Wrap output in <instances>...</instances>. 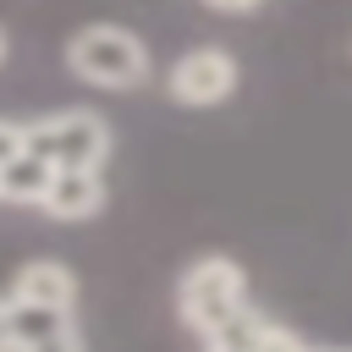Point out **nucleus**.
Segmentation results:
<instances>
[{
  "instance_id": "nucleus-1",
  "label": "nucleus",
  "mask_w": 352,
  "mask_h": 352,
  "mask_svg": "<svg viewBox=\"0 0 352 352\" xmlns=\"http://www.w3.org/2000/svg\"><path fill=\"white\" fill-rule=\"evenodd\" d=\"M66 72L88 88H143L148 82V44L121 22H88L66 38Z\"/></svg>"
},
{
  "instance_id": "nucleus-2",
  "label": "nucleus",
  "mask_w": 352,
  "mask_h": 352,
  "mask_svg": "<svg viewBox=\"0 0 352 352\" xmlns=\"http://www.w3.org/2000/svg\"><path fill=\"white\" fill-rule=\"evenodd\" d=\"M236 308H248V275H242L236 258L204 253V258H192L182 270V280H176V314H182L187 330H198L209 341Z\"/></svg>"
},
{
  "instance_id": "nucleus-3",
  "label": "nucleus",
  "mask_w": 352,
  "mask_h": 352,
  "mask_svg": "<svg viewBox=\"0 0 352 352\" xmlns=\"http://www.w3.org/2000/svg\"><path fill=\"white\" fill-rule=\"evenodd\" d=\"M28 143L55 165H94V170H104V160L116 148L110 121L99 110H82V104H66V110L28 121Z\"/></svg>"
},
{
  "instance_id": "nucleus-4",
  "label": "nucleus",
  "mask_w": 352,
  "mask_h": 352,
  "mask_svg": "<svg viewBox=\"0 0 352 352\" xmlns=\"http://www.w3.org/2000/svg\"><path fill=\"white\" fill-rule=\"evenodd\" d=\"M236 77H242V66H236L231 50L198 44V50H187V55L170 60L165 94H170L176 104H187V110H209V104H226V99L236 94Z\"/></svg>"
},
{
  "instance_id": "nucleus-5",
  "label": "nucleus",
  "mask_w": 352,
  "mask_h": 352,
  "mask_svg": "<svg viewBox=\"0 0 352 352\" xmlns=\"http://www.w3.org/2000/svg\"><path fill=\"white\" fill-rule=\"evenodd\" d=\"M104 170H94V165H55V176H50V192H44V214L50 220H60V226H77V220H94L99 209H104Z\"/></svg>"
},
{
  "instance_id": "nucleus-6",
  "label": "nucleus",
  "mask_w": 352,
  "mask_h": 352,
  "mask_svg": "<svg viewBox=\"0 0 352 352\" xmlns=\"http://www.w3.org/2000/svg\"><path fill=\"white\" fill-rule=\"evenodd\" d=\"M6 297L38 302V308H77V275H72V264H60V258H28V264L11 270Z\"/></svg>"
},
{
  "instance_id": "nucleus-7",
  "label": "nucleus",
  "mask_w": 352,
  "mask_h": 352,
  "mask_svg": "<svg viewBox=\"0 0 352 352\" xmlns=\"http://www.w3.org/2000/svg\"><path fill=\"white\" fill-rule=\"evenodd\" d=\"M50 176H55V160H44L33 143L0 165V204H22V209H38L44 192H50Z\"/></svg>"
},
{
  "instance_id": "nucleus-8",
  "label": "nucleus",
  "mask_w": 352,
  "mask_h": 352,
  "mask_svg": "<svg viewBox=\"0 0 352 352\" xmlns=\"http://www.w3.org/2000/svg\"><path fill=\"white\" fill-rule=\"evenodd\" d=\"M0 308H6V324L16 330L22 346H44V341L77 330L72 308H38V302H16V297H0Z\"/></svg>"
},
{
  "instance_id": "nucleus-9",
  "label": "nucleus",
  "mask_w": 352,
  "mask_h": 352,
  "mask_svg": "<svg viewBox=\"0 0 352 352\" xmlns=\"http://www.w3.org/2000/svg\"><path fill=\"white\" fill-rule=\"evenodd\" d=\"M270 324H275V319H264L258 308H236V314L209 336V346H226V352H264Z\"/></svg>"
},
{
  "instance_id": "nucleus-10",
  "label": "nucleus",
  "mask_w": 352,
  "mask_h": 352,
  "mask_svg": "<svg viewBox=\"0 0 352 352\" xmlns=\"http://www.w3.org/2000/svg\"><path fill=\"white\" fill-rule=\"evenodd\" d=\"M28 148V121H0V165Z\"/></svg>"
},
{
  "instance_id": "nucleus-11",
  "label": "nucleus",
  "mask_w": 352,
  "mask_h": 352,
  "mask_svg": "<svg viewBox=\"0 0 352 352\" xmlns=\"http://www.w3.org/2000/svg\"><path fill=\"white\" fill-rule=\"evenodd\" d=\"M204 11H220V16H253L264 0H198Z\"/></svg>"
},
{
  "instance_id": "nucleus-12",
  "label": "nucleus",
  "mask_w": 352,
  "mask_h": 352,
  "mask_svg": "<svg viewBox=\"0 0 352 352\" xmlns=\"http://www.w3.org/2000/svg\"><path fill=\"white\" fill-rule=\"evenodd\" d=\"M0 352H33V346H22V341H16V330L6 324V308H0Z\"/></svg>"
},
{
  "instance_id": "nucleus-13",
  "label": "nucleus",
  "mask_w": 352,
  "mask_h": 352,
  "mask_svg": "<svg viewBox=\"0 0 352 352\" xmlns=\"http://www.w3.org/2000/svg\"><path fill=\"white\" fill-rule=\"evenodd\" d=\"M6 55H11V33L0 28V66H6Z\"/></svg>"
},
{
  "instance_id": "nucleus-14",
  "label": "nucleus",
  "mask_w": 352,
  "mask_h": 352,
  "mask_svg": "<svg viewBox=\"0 0 352 352\" xmlns=\"http://www.w3.org/2000/svg\"><path fill=\"white\" fill-rule=\"evenodd\" d=\"M308 352H341V346H308Z\"/></svg>"
},
{
  "instance_id": "nucleus-15",
  "label": "nucleus",
  "mask_w": 352,
  "mask_h": 352,
  "mask_svg": "<svg viewBox=\"0 0 352 352\" xmlns=\"http://www.w3.org/2000/svg\"><path fill=\"white\" fill-rule=\"evenodd\" d=\"M209 352H226V346H209Z\"/></svg>"
},
{
  "instance_id": "nucleus-16",
  "label": "nucleus",
  "mask_w": 352,
  "mask_h": 352,
  "mask_svg": "<svg viewBox=\"0 0 352 352\" xmlns=\"http://www.w3.org/2000/svg\"><path fill=\"white\" fill-rule=\"evenodd\" d=\"M341 352H352V346H341Z\"/></svg>"
}]
</instances>
